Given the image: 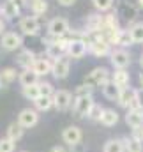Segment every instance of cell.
<instances>
[{
	"label": "cell",
	"instance_id": "1",
	"mask_svg": "<svg viewBox=\"0 0 143 152\" xmlns=\"http://www.w3.org/2000/svg\"><path fill=\"white\" fill-rule=\"evenodd\" d=\"M109 81V71L106 67H96L94 71H90L88 75L85 76V83L90 85L92 88L96 87H104Z\"/></svg>",
	"mask_w": 143,
	"mask_h": 152
},
{
	"label": "cell",
	"instance_id": "2",
	"mask_svg": "<svg viewBox=\"0 0 143 152\" xmlns=\"http://www.w3.org/2000/svg\"><path fill=\"white\" fill-rule=\"evenodd\" d=\"M69 30H71V27H69V21L66 18L57 16V18H53L48 23V36H51V37H55V39L64 37L66 34H69Z\"/></svg>",
	"mask_w": 143,
	"mask_h": 152
},
{
	"label": "cell",
	"instance_id": "3",
	"mask_svg": "<svg viewBox=\"0 0 143 152\" xmlns=\"http://www.w3.org/2000/svg\"><path fill=\"white\" fill-rule=\"evenodd\" d=\"M115 4H117V14L118 16H122L125 21H134L136 18H138V5H134V4H129V2H125V0H115Z\"/></svg>",
	"mask_w": 143,
	"mask_h": 152
},
{
	"label": "cell",
	"instance_id": "4",
	"mask_svg": "<svg viewBox=\"0 0 143 152\" xmlns=\"http://www.w3.org/2000/svg\"><path fill=\"white\" fill-rule=\"evenodd\" d=\"M21 44H23V37L21 34L16 32H5L0 39V48L5 51H16L18 48H21Z\"/></svg>",
	"mask_w": 143,
	"mask_h": 152
},
{
	"label": "cell",
	"instance_id": "5",
	"mask_svg": "<svg viewBox=\"0 0 143 152\" xmlns=\"http://www.w3.org/2000/svg\"><path fill=\"white\" fill-rule=\"evenodd\" d=\"M41 28V21L37 16H23L20 20V30L23 36H37Z\"/></svg>",
	"mask_w": 143,
	"mask_h": 152
},
{
	"label": "cell",
	"instance_id": "6",
	"mask_svg": "<svg viewBox=\"0 0 143 152\" xmlns=\"http://www.w3.org/2000/svg\"><path fill=\"white\" fill-rule=\"evenodd\" d=\"M109 62L115 69H125L131 64V55L124 48H118V50H113L109 53Z\"/></svg>",
	"mask_w": 143,
	"mask_h": 152
},
{
	"label": "cell",
	"instance_id": "7",
	"mask_svg": "<svg viewBox=\"0 0 143 152\" xmlns=\"http://www.w3.org/2000/svg\"><path fill=\"white\" fill-rule=\"evenodd\" d=\"M118 104L120 106H124V108H129V110H134V108H140V104H138V99H136V90H133V88H129V87H125V88H122L120 90V94H118Z\"/></svg>",
	"mask_w": 143,
	"mask_h": 152
},
{
	"label": "cell",
	"instance_id": "8",
	"mask_svg": "<svg viewBox=\"0 0 143 152\" xmlns=\"http://www.w3.org/2000/svg\"><path fill=\"white\" fill-rule=\"evenodd\" d=\"M69 71H71V58H69V57L64 55V57L53 60V69H51V73H53V76H55L57 80L67 78Z\"/></svg>",
	"mask_w": 143,
	"mask_h": 152
},
{
	"label": "cell",
	"instance_id": "9",
	"mask_svg": "<svg viewBox=\"0 0 143 152\" xmlns=\"http://www.w3.org/2000/svg\"><path fill=\"white\" fill-rule=\"evenodd\" d=\"M72 103V96L69 90H57L53 94V106L58 110V112H66Z\"/></svg>",
	"mask_w": 143,
	"mask_h": 152
},
{
	"label": "cell",
	"instance_id": "10",
	"mask_svg": "<svg viewBox=\"0 0 143 152\" xmlns=\"http://www.w3.org/2000/svg\"><path fill=\"white\" fill-rule=\"evenodd\" d=\"M88 51V48H87V42L83 41V39H74L71 41V44H69V48H67V57L69 58H83L85 57V53Z\"/></svg>",
	"mask_w": 143,
	"mask_h": 152
},
{
	"label": "cell",
	"instance_id": "11",
	"mask_svg": "<svg viewBox=\"0 0 143 152\" xmlns=\"http://www.w3.org/2000/svg\"><path fill=\"white\" fill-rule=\"evenodd\" d=\"M37 122H39V115L36 110H30V108H25L21 110V113L18 115V124L23 127V129H28V127H34Z\"/></svg>",
	"mask_w": 143,
	"mask_h": 152
},
{
	"label": "cell",
	"instance_id": "12",
	"mask_svg": "<svg viewBox=\"0 0 143 152\" xmlns=\"http://www.w3.org/2000/svg\"><path fill=\"white\" fill-rule=\"evenodd\" d=\"M92 104H94L92 96H87V97H76V99H74V104H72V110H74L76 117H85V115H88L90 108H92Z\"/></svg>",
	"mask_w": 143,
	"mask_h": 152
},
{
	"label": "cell",
	"instance_id": "13",
	"mask_svg": "<svg viewBox=\"0 0 143 152\" xmlns=\"http://www.w3.org/2000/svg\"><path fill=\"white\" fill-rule=\"evenodd\" d=\"M2 14L5 20H14L21 14V5L16 2V0H7L4 5H2Z\"/></svg>",
	"mask_w": 143,
	"mask_h": 152
},
{
	"label": "cell",
	"instance_id": "14",
	"mask_svg": "<svg viewBox=\"0 0 143 152\" xmlns=\"http://www.w3.org/2000/svg\"><path fill=\"white\" fill-rule=\"evenodd\" d=\"M36 58L37 57H36V53H34L32 50H23V51H20L18 57H16V64L21 66L23 69H32Z\"/></svg>",
	"mask_w": 143,
	"mask_h": 152
},
{
	"label": "cell",
	"instance_id": "15",
	"mask_svg": "<svg viewBox=\"0 0 143 152\" xmlns=\"http://www.w3.org/2000/svg\"><path fill=\"white\" fill-rule=\"evenodd\" d=\"M81 136H83V134H81V129L76 127V126H69V127H66L64 133H62L64 142L69 143V145H76V143H80V142H81Z\"/></svg>",
	"mask_w": 143,
	"mask_h": 152
},
{
	"label": "cell",
	"instance_id": "16",
	"mask_svg": "<svg viewBox=\"0 0 143 152\" xmlns=\"http://www.w3.org/2000/svg\"><path fill=\"white\" fill-rule=\"evenodd\" d=\"M125 122H127V126H131L133 129H134V127H142L143 126V108L129 110L127 115H125Z\"/></svg>",
	"mask_w": 143,
	"mask_h": 152
},
{
	"label": "cell",
	"instance_id": "17",
	"mask_svg": "<svg viewBox=\"0 0 143 152\" xmlns=\"http://www.w3.org/2000/svg\"><path fill=\"white\" fill-rule=\"evenodd\" d=\"M32 69L36 71L37 76H46V75H50V73H51V69H53V64H51L48 58L41 57V58H36V62H34Z\"/></svg>",
	"mask_w": 143,
	"mask_h": 152
},
{
	"label": "cell",
	"instance_id": "18",
	"mask_svg": "<svg viewBox=\"0 0 143 152\" xmlns=\"http://www.w3.org/2000/svg\"><path fill=\"white\" fill-rule=\"evenodd\" d=\"M111 81H113L117 87L125 88V87L129 85V81H131V76H129V73H127L125 69H115V73L111 75Z\"/></svg>",
	"mask_w": 143,
	"mask_h": 152
},
{
	"label": "cell",
	"instance_id": "19",
	"mask_svg": "<svg viewBox=\"0 0 143 152\" xmlns=\"http://www.w3.org/2000/svg\"><path fill=\"white\" fill-rule=\"evenodd\" d=\"M18 80H20L21 87H30V85L39 83V76L36 75L34 69H23V73H20Z\"/></svg>",
	"mask_w": 143,
	"mask_h": 152
},
{
	"label": "cell",
	"instance_id": "20",
	"mask_svg": "<svg viewBox=\"0 0 143 152\" xmlns=\"http://www.w3.org/2000/svg\"><path fill=\"white\" fill-rule=\"evenodd\" d=\"M64 53H66V50L57 42V39H55V42L48 44V48H46V57H48V58H53V60L64 57Z\"/></svg>",
	"mask_w": 143,
	"mask_h": 152
},
{
	"label": "cell",
	"instance_id": "21",
	"mask_svg": "<svg viewBox=\"0 0 143 152\" xmlns=\"http://www.w3.org/2000/svg\"><path fill=\"white\" fill-rule=\"evenodd\" d=\"M117 122H118V113H117L115 110L108 108V110L103 112V117H101V124H103V126L111 127V126H115Z\"/></svg>",
	"mask_w": 143,
	"mask_h": 152
},
{
	"label": "cell",
	"instance_id": "22",
	"mask_svg": "<svg viewBox=\"0 0 143 152\" xmlns=\"http://www.w3.org/2000/svg\"><path fill=\"white\" fill-rule=\"evenodd\" d=\"M28 5H30L32 14L37 16V18L48 11V2H46V0H30V4H28Z\"/></svg>",
	"mask_w": 143,
	"mask_h": 152
},
{
	"label": "cell",
	"instance_id": "23",
	"mask_svg": "<svg viewBox=\"0 0 143 152\" xmlns=\"http://www.w3.org/2000/svg\"><path fill=\"white\" fill-rule=\"evenodd\" d=\"M129 34H131L133 42H136V44H142V42H143V21L134 23V25L129 28Z\"/></svg>",
	"mask_w": 143,
	"mask_h": 152
},
{
	"label": "cell",
	"instance_id": "24",
	"mask_svg": "<svg viewBox=\"0 0 143 152\" xmlns=\"http://www.w3.org/2000/svg\"><path fill=\"white\" fill-rule=\"evenodd\" d=\"M120 87H117L111 80L108 81L106 85L103 87V94H104V97H108V99H118V94H120Z\"/></svg>",
	"mask_w": 143,
	"mask_h": 152
},
{
	"label": "cell",
	"instance_id": "25",
	"mask_svg": "<svg viewBox=\"0 0 143 152\" xmlns=\"http://www.w3.org/2000/svg\"><path fill=\"white\" fill-rule=\"evenodd\" d=\"M115 44H118V46H122V48L134 44L133 39H131L129 30H118V32H117V37H115Z\"/></svg>",
	"mask_w": 143,
	"mask_h": 152
},
{
	"label": "cell",
	"instance_id": "26",
	"mask_svg": "<svg viewBox=\"0 0 143 152\" xmlns=\"http://www.w3.org/2000/svg\"><path fill=\"white\" fill-rule=\"evenodd\" d=\"M21 136H23V127H21L20 124H11V126L7 127V138H9L11 142H18Z\"/></svg>",
	"mask_w": 143,
	"mask_h": 152
},
{
	"label": "cell",
	"instance_id": "27",
	"mask_svg": "<svg viewBox=\"0 0 143 152\" xmlns=\"http://www.w3.org/2000/svg\"><path fill=\"white\" fill-rule=\"evenodd\" d=\"M23 97L30 99V101H36L37 97H41V92H39V83L36 85H30V87H23Z\"/></svg>",
	"mask_w": 143,
	"mask_h": 152
},
{
	"label": "cell",
	"instance_id": "28",
	"mask_svg": "<svg viewBox=\"0 0 143 152\" xmlns=\"http://www.w3.org/2000/svg\"><path fill=\"white\" fill-rule=\"evenodd\" d=\"M34 103H36V108L39 110V112H46V110H50V108L53 106V97L41 96V97H37Z\"/></svg>",
	"mask_w": 143,
	"mask_h": 152
},
{
	"label": "cell",
	"instance_id": "29",
	"mask_svg": "<svg viewBox=\"0 0 143 152\" xmlns=\"http://www.w3.org/2000/svg\"><path fill=\"white\" fill-rule=\"evenodd\" d=\"M125 151V145L122 140H109L104 145V152H124Z\"/></svg>",
	"mask_w": 143,
	"mask_h": 152
},
{
	"label": "cell",
	"instance_id": "30",
	"mask_svg": "<svg viewBox=\"0 0 143 152\" xmlns=\"http://www.w3.org/2000/svg\"><path fill=\"white\" fill-rule=\"evenodd\" d=\"M92 4L97 12H108L115 5V0H92Z\"/></svg>",
	"mask_w": 143,
	"mask_h": 152
},
{
	"label": "cell",
	"instance_id": "31",
	"mask_svg": "<svg viewBox=\"0 0 143 152\" xmlns=\"http://www.w3.org/2000/svg\"><path fill=\"white\" fill-rule=\"evenodd\" d=\"M124 145H125V151L127 152H143V143L138 142V140H134V138H125Z\"/></svg>",
	"mask_w": 143,
	"mask_h": 152
},
{
	"label": "cell",
	"instance_id": "32",
	"mask_svg": "<svg viewBox=\"0 0 143 152\" xmlns=\"http://www.w3.org/2000/svg\"><path fill=\"white\" fill-rule=\"evenodd\" d=\"M0 76H2V81H4V83H11V81L16 80L18 73H16L14 67H5V69H2V75Z\"/></svg>",
	"mask_w": 143,
	"mask_h": 152
},
{
	"label": "cell",
	"instance_id": "33",
	"mask_svg": "<svg viewBox=\"0 0 143 152\" xmlns=\"http://www.w3.org/2000/svg\"><path fill=\"white\" fill-rule=\"evenodd\" d=\"M39 92H41V96H46V97H53V94H55L53 85L48 83V81H41L39 83Z\"/></svg>",
	"mask_w": 143,
	"mask_h": 152
},
{
	"label": "cell",
	"instance_id": "34",
	"mask_svg": "<svg viewBox=\"0 0 143 152\" xmlns=\"http://www.w3.org/2000/svg\"><path fill=\"white\" fill-rule=\"evenodd\" d=\"M103 112H104V108H101V104L94 103V104H92V108H90V112H88V117H90L92 120H101Z\"/></svg>",
	"mask_w": 143,
	"mask_h": 152
},
{
	"label": "cell",
	"instance_id": "35",
	"mask_svg": "<svg viewBox=\"0 0 143 152\" xmlns=\"http://www.w3.org/2000/svg\"><path fill=\"white\" fill-rule=\"evenodd\" d=\"M92 90H94V88L85 83V85L76 87V92H74V94H76V97H87V96H92Z\"/></svg>",
	"mask_w": 143,
	"mask_h": 152
},
{
	"label": "cell",
	"instance_id": "36",
	"mask_svg": "<svg viewBox=\"0 0 143 152\" xmlns=\"http://www.w3.org/2000/svg\"><path fill=\"white\" fill-rule=\"evenodd\" d=\"M0 152H14V142H11L9 138L0 140Z\"/></svg>",
	"mask_w": 143,
	"mask_h": 152
},
{
	"label": "cell",
	"instance_id": "37",
	"mask_svg": "<svg viewBox=\"0 0 143 152\" xmlns=\"http://www.w3.org/2000/svg\"><path fill=\"white\" fill-rule=\"evenodd\" d=\"M133 138L143 143V126L142 127H134V129H133Z\"/></svg>",
	"mask_w": 143,
	"mask_h": 152
},
{
	"label": "cell",
	"instance_id": "38",
	"mask_svg": "<svg viewBox=\"0 0 143 152\" xmlns=\"http://www.w3.org/2000/svg\"><path fill=\"white\" fill-rule=\"evenodd\" d=\"M57 4L62 5V7H72L76 4V0H57Z\"/></svg>",
	"mask_w": 143,
	"mask_h": 152
},
{
	"label": "cell",
	"instance_id": "39",
	"mask_svg": "<svg viewBox=\"0 0 143 152\" xmlns=\"http://www.w3.org/2000/svg\"><path fill=\"white\" fill-rule=\"evenodd\" d=\"M71 152H85V145L81 142L76 143V145H71Z\"/></svg>",
	"mask_w": 143,
	"mask_h": 152
},
{
	"label": "cell",
	"instance_id": "40",
	"mask_svg": "<svg viewBox=\"0 0 143 152\" xmlns=\"http://www.w3.org/2000/svg\"><path fill=\"white\" fill-rule=\"evenodd\" d=\"M136 99H138V104H140V108H143V87L136 90Z\"/></svg>",
	"mask_w": 143,
	"mask_h": 152
},
{
	"label": "cell",
	"instance_id": "41",
	"mask_svg": "<svg viewBox=\"0 0 143 152\" xmlns=\"http://www.w3.org/2000/svg\"><path fill=\"white\" fill-rule=\"evenodd\" d=\"M5 34V23H4V20H0V36H4Z\"/></svg>",
	"mask_w": 143,
	"mask_h": 152
},
{
	"label": "cell",
	"instance_id": "42",
	"mask_svg": "<svg viewBox=\"0 0 143 152\" xmlns=\"http://www.w3.org/2000/svg\"><path fill=\"white\" fill-rule=\"evenodd\" d=\"M50 152H67V151H66L64 147H58V145H57V147H53V149H51Z\"/></svg>",
	"mask_w": 143,
	"mask_h": 152
},
{
	"label": "cell",
	"instance_id": "43",
	"mask_svg": "<svg viewBox=\"0 0 143 152\" xmlns=\"http://www.w3.org/2000/svg\"><path fill=\"white\" fill-rule=\"evenodd\" d=\"M16 2H18V4L21 5V7H23V5H27V0H16Z\"/></svg>",
	"mask_w": 143,
	"mask_h": 152
},
{
	"label": "cell",
	"instance_id": "44",
	"mask_svg": "<svg viewBox=\"0 0 143 152\" xmlns=\"http://www.w3.org/2000/svg\"><path fill=\"white\" fill-rule=\"evenodd\" d=\"M140 83H142V87H143V71L140 73Z\"/></svg>",
	"mask_w": 143,
	"mask_h": 152
},
{
	"label": "cell",
	"instance_id": "45",
	"mask_svg": "<svg viewBox=\"0 0 143 152\" xmlns=\"http://www.w3.org/2000/svg\"><path fill=\"white\" fill-rule=\"evenodd\" d=\"M138 7H140V9H143V0H138Z\"/></svg>",
	"mask_w": 143,
	"mask_h": 152
},
{
	"label": "cell",
	"instance_id": "46",
	"mask_svg": "<svg viewBox=\"0 0 143 152\" xmlns=\"http://www.w3.org/2000/svg\"><path fill=\"white\" fill-rule=\"evenodd\" d=\"M0 88H4V81H2V76H0Z\"/></svg>",
	"mask_w": 143,
	"mask_h": 152
},
{
	"label": "cell",
	"instance_id": "47",
	"mask_svg": "<svg viewBox=\"0 0 143 152\" xmlns=\"http://www.w3.org/2000/svg\"><path fill=\"white\" fill-rule=\"evenodd\" d=\"M140 66L143 67V55H142V58H140Z\"/></svg>",
	"mask_w": 143,
	"mask_h": 152
},
{
	"label": "cell",
	"instance_id": "48",
	"mask_svg": "<svg viewBox=\"0 0 143 152\" xmlns=\"http://www.w3.org/2000/svg\"><path fill=\"white\" fill-rule=\"evenodd\" d=\"M0 14H2V5H0Z\"/></svg>",
	"mask_w": 143,
	"mask_h": 152
},
{
	"label": "cell",
	"instance_id": "49",
	"mask_svg": "<svg viewBox=\"0 0 143 152\" xmlns=\"http://www.w3.org/2000/svg\"><path fill=\"white\" fill-rule=\"evenodd\" d=\"M21 152H27V151H21Z\"/></svg>",
	"mask_w": 143,
	"mask_h": 152
}]
</instances>
